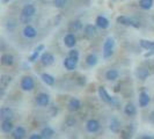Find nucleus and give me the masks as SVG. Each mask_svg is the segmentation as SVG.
I'll return each instance as SVG.
<instances>
[{
    "instance_id": "f03ea898",
    "label": "nucleus",
    "mask_w": 154,
    "mask_h": 139,
    "mask_svg": "<svg viewBox=\"0 0 154 139\" xmlns=\"http://www.w3.org/2000/svg\"><path fill=\"white\" fill-rule=\"evenodd\" d=\"M114 49H115V39L112 37H108L103 43V58L108 59L114 54Z\"/></svg>"
},
{
    "instance_id": "7ed1b4c3",
    "label": "nucleus",
    "mask_w": 154,
    "mask_h": 139,
    "mask_svg": "<svg viewBox=\"0 0 154 139\" xmlns=\"http://www.w3.org/2000/svg\"><path fill=\"white\" fill-rule=\"evenodd\" d=\"M97 92H99V96H100V99L103 101V102H106V103H110V104H117V100L109 94L108 91L106 89V87L100 86V87H99V89H97Z\"/></svg>"
},
{
    "instance_id": "f3484780",
    "label": "nucleus",
    "mask_w": 154,
    "mask_h": 139,
    "mask_svg": "<svg viewBox=\"0 0 154 139\" xmlns=\"http://www.w3.org/2000/svg\"><path fill=\"white\" fill-rule=\"evenodd\" d=\"M64 44L67 46V48H74L77 44V37L74 36V34L69 32L65 37H64Z\"/></svg>"
},
{
    "instance_id": "f704fd0d",
    "label": "nucleus",
    "mask_w": 154,
    "mask_h": 139,
    "mask_svg": "<svg viewBox=\"0 0 154 139\" xmlns=\"http://www.w3.org/2000/svg\"><path fill=\"white\" fill-rule=\"evenodd\" d=\"M75 123H77V121H75L74 118H72V117H69V118L66 119V122H65V124H66L67 126H71V128H72V126H74Z\"/></svg>"
},
{
    "instance_id": "c85d7f7f",
    "label": "nucleus",
    "mask_w": 154,
    "mask_h": 139,
    "mask_svg": "<svg viewBox=\"0 0 154 139\" xmlns=\"http://www.w3.org/2000/svg\"><path fill=\"white\" fill-rule=\"evenodd\" d=\"M140 46L145 50L148 51H153L154 52V42L153 41H146V39H141L140 41Z\"/></svg>"
},
{
    "instance_id": "a19ab883",
    "label": "nucleus",
    "mask_w": 154,
    "mask_h": 139,
    "mask_svg": "<svg viewBox=\"0 0 154 139\" xmlns=\"http://www.w3.org/2000/svg\"><path fill=\"white\" fill-rule=\"evenodd\" d=\"M8 1H11V0H2V2H4V4H6V2H8Z\"/></svg>"
},
{
    "instance_id": "9d476101",
    "label": "nucleus",
    "mask_w": 154,
    "mask_h": 139,
    "mask_svg": "<svg viewBox=\"0 0 154 139\" xmlns=\"http://www.w3.org/2000/svg\"><path fill=\"white\" fill-rule=\"evenodd\" d=\"M67 107H69V111L75 113V111H79V110L81 109L82 104H81V101L79 100V99H77V97H71L69 101Z\"/></svg>"
},
{
    "instance_id": "412c9836",
    "label": "nucleus",
    "mask_w": 154,
    "mask_h": 139,
    "mask_svg": "<svg viewBox=\"0 0 154 139\" xmlns=\"http://www.w3.org/2000/svg\"><path fill=\"white\" fill-rule=\"evenodd\" d=\"M124 113H125V115L130 116V117H133V116H136V114H137V108H136V106H134L133 103L129 102V103H126L125 107H124Z\"/></svg>"
},
{
    "instance_id": "4c0bfd02",
    "label": "nucleus",
    "mask_w": 154,
    "mask_h": 139,
    "mask_svg": "<svg viewBox=\"0 0 154 139\" xmlns=\"http://www.w3.org/2000/svg\"><path fill=\"white\" fill-rule=\"evenodd\" d=\"M78 81H79V85H80V86H84L86 84V78L80 77L79 79H78Z\"/></svg>"
},
{
    "instance_id": "ea45409f",
    "label": "nucleus",
    "mask_w": 154,
    "mask_h": 139,
    "mask_svg": "<svg viewBox=\"0 0 154 139\" xmlns=\"http://www.w3.org/2000/svg\"><path fill=\"white\" fill-rule=\"evenodd\" d=\"M149 121H151L152 123H154V111H152V113L149 114Z\"/></svg>"
},
{
    "instance_id": "2eb2a0df",
    "label": "nucleus",
    "mask_w": 154,
    "mask_h": 139,
    "mask_svg": "<svg viewBox=\"0 0 154 139\" xmlns=\"http://www.w3.org/2000/svg\"><path fill=\"white\" fill-rule=\"evenodd\" d=\"M12 133V138L13 139H23L26 137V129L23 126H16L13 129Z\"/></svg>"
},
{
    "instance_id": "e433bc0d",
    "label": "nucleus",
    "mask_w": 154,
    "mask_h": 139,
    "mask_svg": "<svg viewBox=\"0 0 154 139\" xmlns=\"http://www.w3.org/2000/svg\"><path fill=\"white\" fill-rule=\"evenodd\" d=\"M28 139H44V138L42 137V134H41V133H39V134L38 133H32Z\"/></svg>"
},
{
    "instance_id": "1a4fd4ad",
    "label": "nucleus",
    "mask_w": 154,
    "mask_h": 139,
    "mask_svg": "<svg viewBox=\"0 0 154 139\" xmlns=\"http://www.w3.org/2000/svg\"><path fill=\"white\" fill-rule=\"evenodd\" d=\"M109 129L114 133L121 132L122 131V123H121V121L118 118H116V117H112L110 119V123H109Z\"/></svg>"
},
{
    "instance_id": "6ab92c4d",
    "label": "nucleus",
    "mask_w": 154,
    "mask_h": 139,
    "mask_svg": "<svg viewBox=\"0 0 154 139\" xmlns=\"http://www.w3.org/2000/svg\"><path fill=\"white\" fill-rule=\"evenodd\" d=\"M149 101H151V97L146 92H141L139 94V107L140 108H145L146 106H148Z\"/></svg>"
},
{
    "instance_id": "5701e85b",
    "label": "nucleus",
    "mask_w": 154,
    "mask_h": 139,
    "mask_svg": "<svg viewBox=\"0 0 154 139\" xmlns=\"http://www.w3.org/2000/svg\"><path fill=\"white\" fill-rule=\"evenodd\" d=\"M85 35L87 37H89V39L95 37V36L97 35V29H96V27L93 26V24H87L85 27Z\"/></svg>"
},
{
    "instance_id": "4be33fe9",
    "label": "nucleus",
    "mask_w": 154,
    "mask_h": 139,
    "mask_svg": "<svg viewBox=\"0 0 154 139\" xmlns=\"http://www.w3.org/2000/svg\"><path fill=\"white\" fill-rule=\"evenodd\" d=\"M95 23H96V26H97L99 28H101V29H107L109 27V20L106 16H102V15L97 16Z\"/></svg>"
},
{
    "instance_id": "c9c22d12",
    "label": "nucleus",
    "mask_w": 154,
    "mask_h": 139,
    "mask_svg": "<svg viewBox=\"0 0 154 139\" xmlns=\"http://www.w3.org/2000/svg\"><path fill=\"white\" fill-rule=\"evenodd\" d=\"M20 21L24 24H28V23H30L31 21V17H28V16H24V15H20Z\"/></svg>"
},
{
    "instance_id": "aec40b11",
    "label": "nucleus",
    "mask_w": 154,
    "mask_h": 139,
    "mask_svg": "<svg viewBox=\"0 0 154 139\" xmlns=\"http://www.w3.org/2000/svg\"><path fill=\"white\" fill-rule=\"evenodd\" d=\"M149 71L147 69H145V67H138L137 69V71H136V77L138 78V79H140L141 81H145L147 78L149 77Z\"/></svg>"
},
{
    "instance_id": "4468645a",
    "label": "nucleus",
    "mask_w": 154,
    "mask_h": 139,
    "mask_svg": "<svg viewBox=\"0 0 154 139\" xmlns=\"http://www.w3.org/2000/svg\"><path fill=\"white\" fill-rule=\"evenodd\" d=\"M0 128H1V131L2 132L9 133V132L13 131L14 124L12 122V119H2V121H1V124H0Z\"/></svg>"
},
{
    "instance_id": "2f4dec72",
    "label": "nucleus",
    "mask_w": 154,
    "mask_h": 139,
    "mask_svg": "<svg viewBox=\"0 0 154 139\" xmlns=\"http://www.w3.org/2000/svg\"><path fill=\"white\" fill-rule=\"evenodd\" d=\"M139 6L143 9H149V8L153 6V0H140L139 2Z\"/></svg>"
},
{
    "instance_id": "a211bd4d",
    "label": "nucleus",
    "mask_w": 154,
    "mask_h": 139,
    "mask_svg": "<svg viewBox=\"0 0 154 139\" xmlns=\"http://www.w3.org/2000/svg\"><path fill=\"white\" fill-rule=\"evenodd\" d=\"M0 60H1V65H4V66H12L13 64H14V56L11 54H2L1 56V58H0Z\"/></svg>"
},
{
    "instance_id": "b1692460",
    "label": "nucleus",
    "mask_w": 154,
    "mask_h": 139,
    "mask_svg": "<svg viewBox=\"0 0 154 139\" xmlns=\"http://www.w3.org/2000/svg\"><path fill=\"white\" fill-rule=\"evenodd\" d=\"M119 78V72L115 69H111V70H108L107 72H106V79L109 80V81H115Z\"/></svg>"
},
{
    "instance_id": "0eeeda50",
    "label": "nucleus",
    "mask_w": 154,
    "mask_h": 139,
    "mask_svg": "<svg viewBox=\"0 0 154 139\" xmlns=\"http://www.w3.org/2000/svg\"><path fill=\"white\" fill-rule=\"evenodd\" d=\"M134 131H136L134 124H130V125H128V126H125V128L122 129V131H121V138L122 139H132Z\"/></svg>"
},
{
    "instance_id": "58836bf2",
    "label": "nucleus",
    "mask_w": 154,
    "mask_h": 139,
    "mask_svg": "<svg viewBox=\"0 0 154 139\" xmlns=\"http://www.w3.org/2000/svg\"><path fill=\"white\" fill-rule=\"evenodd\" d=\"M140 139H154L153 136H149V134H145V136H143Z\"/></svg>"
},
{
    "instance_id": "423d86ee",
    "label": "nucleus",
    "mask_w": 154,
    "mask_h": 139,
    "mask_svg": "<svg viewBox=\"0 0 154 139\" xmlns=\"http://www.w3.org/2000/svg\"><path fill=\"white\" fill-rule=\"evenodd\" d=\"M36 103L38 107H48L50 104V95L46 93H39L38 95L36 96Z\"/></svg>"
},
{
    "instance_id": "7c9ffc66",
    "label": "nucleus",
    "mask_w": 154,
    "mask_h": 139,
    "mask_svg": "<svg viewBox=\"0 0 154 139\" xmlns=\"http://www.w3.org/2000/svg\"><path fill=\"white\" fill-rule=\"evenodd\" d=\"M97 62H99V59H97V57H96L95 54H91L86 57V64H87L88 66H91V67L95 66V65L97 64Z\"/></svg>"
},
{
    "instance_id": "f257e3e1",
    "label": "nucleus",
    "mask_w": 154,
    "mask_h": 139,
    "mask_svg": "<svg viewBox=\"0 0 154 139\" xmlns=\"http://www.w3.org/2000/svg\"><path fill=\"white\" fill-rule=\"evenodd\" d=\"M116 21H117V23H119V24L131 26L133 28H139L141 26V22H140L139 19H137V17H130V16H126V15L118 16Z\"/></svg>"
},
{
    "instance_id": "393cba45",
    "label": "nucleus",
    "mask_w": 154,
    "mask_h": 139,
    "mask_svg": "<svg viewBox=\"0 0 154 139\" xmlns=\"http://www.w3.org/2000/svg\"><path fill=\"white\" fill-rule=\"evenodd\" d=\"M41 78H42L43 82L48 86H54V82H56V79H54L51 74H49V73H42V74H41Z\"/></svg>"
},
{
    "instance_id": "f8f14e48",
    "label": "nucleus",
    "mask_w": 154,
    "mask_h": 139,
    "mask_svg": "<svg viewBox=\"0 0 154 139\" xmlns=\"http://www.w3.org/2000/svg\"><path fill=\"white\" fill-rule=\"evenodd\" d=\"M78 60H79V59L72 58V57L69 56V57L65 58V60H64V66H65V69L67 70V71H74L78 66Z\"/></svg>"
},
{
    "instance_id": "cd10ccee",
    "label": "nucleus",
    "mask_w": 154,
    "mask_h": 139,
    "mask_svg": "<svg viewBox=\"0 0 154 139\" xmlns=\"http://www.w3.org/2000/svg\"><path fill=\"white\" fill-rule=\"evenodd\" d=\"M42 50H44V45L43 44H39L35 50H34V52L31 54V56L29 57V62H31V63H34L37 58H38V56H39V54H41V51Z\"/></svg>"
},
{
    "instance_id": "473e14b6",
    "label": "nucleus",
    "mask_w": 154,
    "mask_h": 139,
    "mask_svg": "<svg viewBox=\"0 0 154 139\" xmlns=\"http://www.w3.org/2000/svg\"><path fill=\"white\" fill-rule=\"evenodd\" d=\"M69 0H54V6L57 8H63L67 5Z\"/></svg>"
},
{
    "instance_id": "20e7f679",
    "label": "nucleus",
    "mask_w": 154,
    "mask_h": 139,
    "mask_svg": "<svg viewBox=\"0 0 154 139\" xmlns=\"http://www.w3.org/2000/svg\"><path fill=\"white\" fill-rule=\"evenodd\" d=\"M21 89L24 91V92H30L32 91L34 88H35V81H34V79L29 76H26V77H23L21 79Z\"/></svg>"
},
{
    "instance_id": "c756f323",
    "label": "nucleus",
    "mask_w": 154,
    "mask_h": 139,
    "mask_svg": "<svg viewBox=\"0 0 154 139\" xmlns=\"http://www.w3.org/2000/svg\"><path fill=\"white\" fill-rule=\"evenodd\" d=\"M82 29V23L79 20H75V21H72L69 23V30L71 32H75V31H79Z\"/></svg>"
},
{
    "instance_id": "bb28decb",
    "label": "nucleus",
    "mask_w": 154,
    "mask_h": 139,
    "mask_svg": "<svg viewBox=\"0 0 154 139\" xmlns=\"http://www.w3.org/2000/svg\"><path fill=\"white\" fill-rule=\"evenodd\" d=\"M41 134H42V137H43L44 139H50L54 137V130L52 129V128H50V126H45L44 129H42Z\"/></svg>"
},
{
    "instance_id": "6e6552de",
    "label": "nucleus",
    "mask_w": 154,
    "mask_h": 139,
    "mask_svg": "<svg viewBox=\"0 0 154 139\" xmlns=\"http://www.w3.org/2000/svg\"><path fill=\"white\" fill-rule=\"evenodd\" d=\"M22 34L26 39H35L37 36V30L31 24H26L22 30Z\"/></svg>"
},
{
    "instance_id": "a878e982",
    "label": "nucleus",
    "mask_w": 154,
    "mask_h": 139,
    "mask_svg": "<svg viewBox=\"0 0 154 139\" xmlns=\"http://www.w3.org/2000/svg\"><path fill=\"white\" fill-rule=\"evenodd\" d=\"M12 80H13V78L11 77V76H8V74H2V76L0 77V87L6 89V87L12 82Z\"/></svg>"
},
{
    "instance_id": "72a5a7b5",
    "label": "nucleus",
    "mask_w": 154,
    "mask_h": 139,
    "mask_svg": "<svg viewBox=\"0 0 154 139\" xmlns=\"http://www.w3.org/2000/svg\"><path fill=\"white\" fill-rule=\"evenodd\" d=\"M69 56L72 57V58H75V59H79V51L75 50V49H72L69 52Z\"/></svg>"
},
{
    "instance_id": "9b49d317",
    "label": "nucleus",
    "mask_w": 154,
    "mask_h": 139,
    "mask_svg": "<svg viewBox=\"0 0 154 139\" xmlns=\"http://www.w3.org/2000/svg\"><path fill=\"white\" fill-rule=\"evenodd\" d=\"M36 14V7L31 4H27L24 5L21 11V15L28 16V17H32V16Z\"/></svg>"
},
{
    "instance_id": "dca6fc26",
    "label": "nucleus",
    "mask_w": 154,
    "mask_h": 139,
    "mask_svg": "<svg viewBox=\"0 0 154 139\" xmlns=\"http://www.w3.org/2000/svg\"><path fill=\"white\" fill-rule=\"evenodd\" d=\"M41 62H42V64H43L44 66H50V65H52L54 62V54H50V52H44V54L41 56Z\"/></svg>"
},
{
    "instance_id": "39448f33",
    "label": "nucleus",
    "mask_w": 154,
    "mask_h": 139,
    "mask_svg": "<svg viewBox=\"0 0 154 139\" xmlns=\"http://www.w3.org/2000/svg\"><path fill=\"white\" fill-rule=\"evenodd\" d=\"M100 128H101L100 122L97 119H95V118L88 119L87 123H86V129H87V131L91 132V133H96V132L100 130Z\"/></svg>"
},
{
    "instance_id": "ddd939ff",
    "label": "nucleus",
    "mask_w": 154,
    "mask_h": 139,
    "mask_svg": "<svg viewBox=\"0 0 154 139\" xmlns=\"http://www.w3.org/2000/svg\"><path fill=\"white\" fill-rule=\"evenodd\" d=\"M14 117V111L9 107H1L0 109V118L2 119H12Z\"/></svg>"
}]
</instances>
